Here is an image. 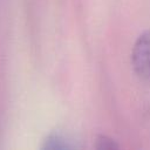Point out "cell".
<instances>
[{"label": "cell", "mask_w": 150, "mask_h": 150, "mask_svg": "<svg viewBox=\"0 0 150 150\" xmlns=\"http://www.w3.org/2000/svg\"><path fill=\"white\" fill-rule=\"evenodd\" d=\"M131 62L135 73L141 79L150 81V30L143 32L135 41Z\"/></svg>", "instance_id": "obj_1"}, {"label": "cell", "mask_w": 150, "mask_h": 150, "mask_svg": "<svg viewBox=\"0 0 150 150\" xmlns=\"http://www.w3.org/2000/svg\"><path fill=\"white\" fill-rule=\"evenodd\" d=\"M97 149H114V148H117V145L114 143L112 139L105 137V136H101L98 139H97V145H96Z\"/></svg>", "instance_id": "obj_2"}]
</instances>
